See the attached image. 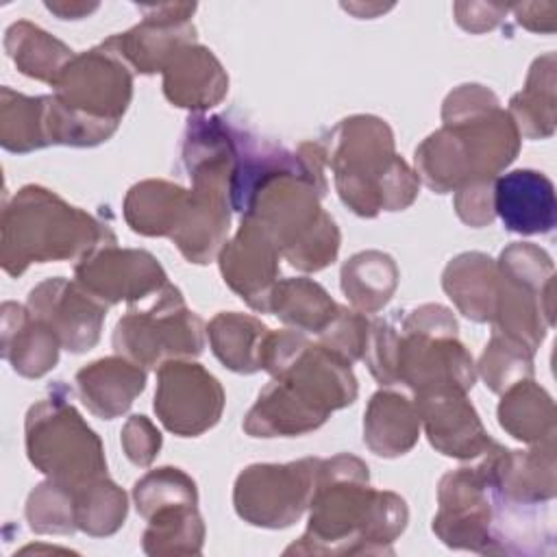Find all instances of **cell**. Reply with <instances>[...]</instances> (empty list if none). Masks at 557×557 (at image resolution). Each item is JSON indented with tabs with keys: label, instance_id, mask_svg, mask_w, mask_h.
I'll return each mask as SVG.
<instances>
[{
	"label": "cell",
	"instance_id": "836d02e7",
	"mask_svg": "<svg viewBox=\"0 0 557 557\" xmlns=\"http://www.w3.org/2000/svg\"><path fill=\"white\" fill-rule=\"evenodd\" d=\"M26 520L35 533H72L78 529L72 490L52 479L39 483L26 500Z\"/></svg>",
	"mask_w": 557,
	"mask_h": 557
},
{
	"label": "cell",
	"instance_id": "4316f807",
	"mask_svg": "<svg viewBox=\"0 0 557 557\" xmlns=\"http://www.w3.org/2000/svg\"><path fill=\"white\" fill-rule=\"evenodd\" d=\"M396 285L398 268L385 252H357L342 265V292L350 305L363 313H376L383 309Z\"/></svg>",
	"mask_w": 557,
	"mask_h": 557
},
{
	"label": "cell",
	"instance_id": "f1b7e54d",
	"mask_svg": "<svg viewBox=\"0 0 557 557\" xmlns=\"http://www.w3.org/2000/svg\"><path fill=\"white\" fill-rule=\"evenodd\" d=\"M0 141L11 152H30L50 146L48 96H24L2 87Z\"/></svg>",
	"mask_w": 557,
	"mask_h": 557
},
{
	"label": "cell",
	"instance_id": "277c9868",
	"mask_svg": "<svg viewBox=\"0 0 557 557\" xmlns=\"http://www.w3.org/2000/svg\"><path fill=\"white\" fill-rule=\"evenodd\" d=\"M115 244L113 231L39 185L22 187L2 211V268L20 276L30 263L83 259Z\"/></svg>",
	"mask_w": 557,
	"mask_h": 557
},
{
	"label": "cell",
	"instance_id": "7a4b0ae2",
	"mask_svg": "<svg viewBox=\"0 0 557 557\" xmlns=\"http://www.w3.org/2000/svg\"><path fill=\"white\" fill-rule=\"evenodd\" d=\"M368 481V466L359 457L342 453L320 459L309 527L285 553H392L407 524V505Z\"/></svg>",
	"mask_w": 557,
	"mask_h": 557
},
{
	"label": "cell",
	"instance_id": "8992f818",
	"mask_svg": "<svg viewBox=\"0 0 557 557\" xmlns=\"http://www.w3.org/2000/svg\"><path fill=\"white\" fill-rule=\"evenodd\" d=\"M26 453L30 463L54 483L76 490L107 476L100 437L67 400V387L57 383L26 413Z\"/></svg>",
	"mask_w": 557,
	"mask_h": 557
},
{
	"label": "cell",
	"instance_id": "d6986e66",
	"mask_svg": "<svg viewBox=\"0 0 557 557\" xmlns=\"http://www.w3.org/2000/svg\"><path fill=\"white\" fill-rule=\"evenodd\" d=\"M57 335L30 311L17 302L2 305V357L11 368L26 376L39 379L59 361Z\"/></svg>",
	"mask_w": 557,
	"mask_h": 557
},
{
	"label": "cell",
	"instance_id": "1f68e13d",
	"mask_svg": "<svg viewBox=\"0 0 557 557\" xmlns=\"http://www.w3.org/2000/svg\"><path fill=\"white\" fill-rule=\"evenodd\" d=\"M479 372L492 392H505L513 383L533 376V350L494 331L481 355Z\"/></svg>",
	"mask_w": 557,
	"mask_h": 557
},
{
	"label": "cell",
	"instance_id": "ffe728a7",
	"mask_svg": "<svg viewBox=\"0 0 557 557\" xmlns=\"http://www.w3.org/2000/svg\"><path fill=\"white\" fill-rule=\"evenodd\" d=\"M442 285L466 318L492 322L498 298V270L494 259L483 252H463L446 265Z\"/></svg>",
	"mask_w": 557,
	"mask_h": 557
},
{
	"label": "cell",
	"instance_id": "d6a6232c",
	"mask_svg": "<svg viewBox=\"0 0 557 557\" xmlns=\"http://www.w3.org/2000/svg\"><path fill=\"white\" fill-rule=\"evenodd\" d=\"M133 498L137 511L148 518L152 511L168 505H196L198 492L191 476L178 468L165 466L144 474L133 487Z\"/></svg>",
	"mask_w": 557,
	"mask_h": 557
},
{
	"label": "cell",
	"instance_id": "e0dca14e",
	"mask_svg": "<svg viewBox=\"0 0 557 557\" xmlns=\"http://www.w3.org/2000/svg\"><path fill=\"white\" fill-rule=\"evenodd\" d=\"M228 89V76L213 52L200 44L178 48L163 67L165 98L183 109L205 111Z\"/></svg>",
	"mask_w": 557,
	"mask_h": 557
},
{
	"label": "cell",
	"instance_id": "5bb4252c",
	"mask_svg": "<svg viewBox=\"0 0 557 557\" xmlns=\"http://www.w3.org/2000/svg\"><path fill=\"white\" fill-rule=\"evenodd\" d=\"M281 252L270 235L250 218L220 250V270L228 287L255 311L268 313V302L278 283Z\"/></svg>",
	"mask_w": 557,
	"mask_h": 557
},
{
	"label": "cell",
	"instance_id": "83f0119b",
	"mask_svg": "<svg viewBox=\"0 0 557 557\" xmlns=\"http://www.w3.org/2000/svg\"><path fill=\"white\" fill-rule=\"evenodd\" d=\"M509 115L520 135L548 137L555 128V54L548 52L531 65L527 87L509 102Z\"/></svg>",
	"mask_w": 557,
	"mask_h": 557
},
{
	"label": "cell",
	"instance_id": "6da1fadb",
	"mask_svg": "<svg viewBox=\"0 0 557 557\" xmlns=\"http://www.w3.org/2000/svg\"><path fill=\"white\" fill-rule=\"evenodd\" d=\"M261 370L272 381L261 389L244 420L252 437L302 435L357 398V379L350 361L324 344L309 342L300 331L268 333Z\"/></svg>",
	"mask_w": 557,
	"mask_h": 557
},
{
	"label": "cell",
	"instance_id": "2e32d148",
	"mask_svg": "<svg viewBox=\"0 0 557 557\" xmlns=\"http://www.w3.org/2000/svg\"><path fill=\"white\" fill-rule=\"evenodd\" d=\"M494 213L505 228L518 235L550 233L557 222L555 187L535 170H513L494 178Z\"/></svg>",
	"mask_w": 557,
	"mask_h": 557
},
{
	"label": "cell",
	"instance_id": "ba28073f",
	"mask_svg": "<svg viewBox=\"0 0 557 557\" xmlns=\"http://www.w3.org/2000/svg\"><path fill=\"white\" fill-rule=\"evenodd\" d=\"M437 498L440 511L433 518V531L446 546L496 553L500 492L485 461L444 474Z\"/></svg>",
	"mask_w": 557,
	"mask_h": 557
},
{
	"label": "cell",
	"instance_id": "9a60e30c",
	"mask_svg": "<svg viewBox=\"0 0 557 557\" xmlns=\"http://www.w3.org/2000/svg\"><path fill=\"white\" fill-rule=\"evenodd\" d=\"M429 442L448 457L470 459L483 455L494 440L483 429L466 392L440 387L416 394L413 400Z\"/></svg>",
	"mask_w": 557,
	"mask_h": 557
},
{
	"label": "cell",
	"instance_id": "9c48e42d",
	"mask_svg": "<svg viewBox=\"0 0 557 557\" xmlns=\"http://www.w3.org/2000/svg\"><path fill=\"white\" fill-rule=\"evenodd\" d=\"M320 459L307 457L292 463H255L235 481L233 503L237 513L268 529L294 524L311 503Z\"/></svg>",
	"mask_w": 557,
	"mask_h": 557
},
{
	"label": "cell",
	"instance_id": "cb8c5ba5",
	"mask_svg": "<svg viewBox=\"0 0 557 557\" xmlns=\"http://www.w3.org/2000/svg\"><path fill=\"white\" fill-rule=\"evenodd\" d=\"M4 48L22 74L50 85L57 83L65 65L76 57L63 41L26 20L7 28Z\"/></svg>",
	"mask_w": 557,
	"mask_h": 557
},
{
	"label": "cell",
	"instance_id": "3957f363",
	"mask_svg": "<svg viewBox=\"0 0 557 557\" xmlns=\"http://www.w3.org/2000/svg\"><path fill=\"white\" fill-rule=\"evenodd\" d=\"M344 205L357 215L409 207L420 187L418 174L394 152L389 126L374 115L342 120L322 146Z\"/></svg>",
	"mask_w": 557,
	"mask_h": 557
},
{
	"label": "cell",
	"instance_id": "d590c367",
	"mask_svg": "<svg viewBox=\"0 0 557 557\" xmlns=\"http://www.w3.org/2000/svg\"><path fill=\"white\" fill-rule=\"evenodd\" d=\"M122 448L135 466H150L161 448V433L146 416H133L122 429Z\"/></svg>",
	"mask_w": 557,
	"mask_h": 557
},
{
	"label": "cell",
	"instance_id": "f546056e",
	"mask_svg": "<svg viewBox=\"0 0 557 557\" xmlns=\"http://www.w3.org/2000/svg\"><path fill=\"white\" fill-rule=\"evenodd\" d=\"M146 520L144 550L148 555L200 553L205 524L196 505H168L152 511Z\"/></svg>",
	"mask_w": 557,
	"mask_h": 557
},
{
	"label": "cell",
	"instance_id": "603a6c76",
	"mask_svg": "<svg viewBox=\"0 0 557 557\" xmlns=\"http://www.w3.org/2000/svg\"><path fill=\"white\" fill-rule=\"evenodd\" d=\"M500 426L516 440L529 444L553 442L555 435V405L553 398L533 383L524 379L505 389L498 405Z\"/></svg>",
	"mask_w": 557,
	"mask_h": 557
},
{
	"label": "cell",
	"instance_id": "74e56055",
	"mask_svg": "<svg viewBox=\"0 0 557 557\" xmlns=\"http://www.w3.org/2000/svg\"><path fill=\"white\" fill-rule=\"evenodd\" d=\"M507 9L509 7H503V4H468V2L455 4L459 26H463L470 33H483L494 28L500 22V17L507 13Z\"/></svg>",
	"mask_w": 557,
	"mask_h": 557
},
{
	"label": "cell",
	"instance_id": "8d00e7d4",
	"mask_svg": "<svg viewBox=\"0 0 557 557\" xmlns=\"http://www.w3.org/2000/svg\"><path fill=\"white\" fill-rule=\"evenodd\" d=\"M494 181H474L457 189L455 209L457 215L470 226H485L494 220V202H492Z\"/></svg>",
	"mask_w": 557,
	"mask_h": 557
},
{
	"label": "cell",
	"instance_id": "e575fe53",
	"mask_svg": "<svg viewBox=\"0 0 557 557\" xmlns=\"http://www.w3.org/2000/svg\"><path fill=\"white\" fill-rule=\"evenodd\" d=\"M370 322L355 309L339 307L335 320L320 333V344L331 348L333 352L342 355L350 363L363 357L368 344Z\"/></svg>",
	"mask_w": 557,
	"mask_h": 557
},
{
	"label": "cell",
	"instance_id": "4fadbf2b",
	"mask_svg": "<svg viewBox=\"0 0 557 557\" xmlns=\"http://www.w3.org/2000/svg\"><path fill=\"white\" fill-rule=\"evenodd\" d=\"M144 20L126 33L107 39L128 67L141 74L163 72L172 54L196 41V28L191 15L196 4H144Z\"/></svg>",
	"mask_w": 557,
	"mask_h": 557
},
{
	"label": "cell",
	"instance_id": "d4e9b609",
	"mask_svg": "<svg viewBox=\"0 0 557 557\" xmlns=\"http://www.w3.org/2000/svg\"><path fill=\"white\" fill-rule=\"evenodd\" d=\"M209 342L213 355L233 372L252 374L261 370V352L270 329L252 315L222 311L209 329Z\"/></svg>",
	"mask_w": 557,
	"mask_h": 557
},
{
	"label": "cell",
	"instance_id": "ac0fdd59",
	"mask_svg": "<svg viewBox=\"0 0 557 557\" xmlns=\"http://www.w3.org/2000/svg\"><path fill=\"white\" fill-rule=\"evenodd\" d=\"M76 385L85 407L102 418L122 416L146 387V372L126 357L98 359L76 372Z\"/></svg>",
	"mask_w": 557,
	"mask_h": 557
},
{
	"label": "cell",
	"instance_id": "44dd1931",
	"mask_svg": "<svg viewBox=\"0 0 557 557\" xmlns=\"http://www.w3.org/2000/svg\"><path fill=\"white\" fill-rule=\"evenodd\" d=\"M420 433L416 405L396 392H376L363 416V442L379 457H398L413 448Z\"/></svg>",
	"mask_w": 557,
	"mask_h": 557
},
{
	"label": "cell",
	"instance_id": "8fae6325",
	"mask_svg": "<svg viewBox=\"0 0 557 557\" xmlns=\"http://www.w3.org/2000/svg\"><path fill=\"white\" fill-rule=\"evenodd\" d=\"M74 274L76 283L107 307L120 300H141L168 285L163 268L150 252L117 248L115 244L83 257L76 263Z\"/></svg>",
	"mask_w": 557,
	"mask_h": 557
},
{
	"label": "cell",
	"instance_id": "484cf974",
	"mask_svg": "<svg viewBox=\"0 0 557 557\" xmlns=\"http://www.w3.org/2000/svg\"><path fill=\"white\" fill-rule=\"evenodd\" d=\"M339 305L322 285L309 278H283L274 285L268 313H274L296 331L322 333L337 315Z\"/></svg>",
	"mask_w": 557,
	"mask_h": 557
},
{
	"label": "cell",
	"instance_id": "5b68a950",
	"mask_svg": "<svg viewBox=\"0 0 557 557\" xmlns=\"http://www.w3.org/2000/svg\"><path fill=\"white\" fill-rule=\"evenodd\" d=\"M52 87L61 144L96 146L115 133L131 102L133 76L128 63L102 41L76 54Z\"/></svg>",
	"mask_w": 557,
	"mask_h": 557
},
{
	"label": "cell",
	"instance_id": "52a82bcc",
	"mask_svg": "<svg viewBox=\"0 0 557 557\" xmlns=\"http://www.w3.org/2000/svg\"><path fill=\"white\" fill-rule=\"evenodd\" d=\"M205 346V322L187 309L174 285L157 292L146 311H128L113 331V348L141 368L196 357Z\"/></svg>",
	"mask_w": 557,
	"mask_h": 557
},
{
	"label": "cell",
	"instance_id": "7c38bea8",
	"mask_svg": "<svg viewBox=\"0 0 557 557\" xmlns=\"http://www.w3.org/2000/svg\"><path fill=\"white\" fill-rule=\"evenodd\" d=\"M26 309L44 322L70 352H85L100 339L107 305L89 296L76 281L46 278L30 289Z\"/></svg>",
	"mask_w": 557,
	"mask_h": 557
},
{
	"label": "cell",
	"instance_id": "f35d334b",
	"mask_svg": "<svg viewBox=\"0 0 557 557\" xmlns=\"http://www.w3.org/2000/svg\"><path fill=\"white\" fill-rule=\"evenodd\" d=\"M46 9L57 13L61 20H81L98 9V4H85V2H46Z\"/></svg>",
	"mask_w": 557,
	"mask_h": 557
},
{
	"label": "cell",
	"instance_id": "4dcf8cb0",
	"mask_svg": "<svg viewBox=\"0 0 557 557\" xmlns=\"http://www.w3.org/2000/svg\"><path fill=\"white\" fill-rule=\"evenodd\" d=\"M74 507H76V527L94 537L115 533L126 518V494L109 479L98 476L76 490Z\"/></svg>",
	"mask_w": 557,
	"mask_h": 557
},
{
	"label": "cell",
	"instance_id": "7402d4cb",
	"mask_svg": "<svg viewBox=\"0 0 557 557\" xmlns=\"http://www.w3.org/2000/svg\"><path fill=\"white\" fill-rule=\"evenodd\" d=\"M191 189H183L168 181H144L128 189L124 200V218L135 233L141 235H168L170 239L178 231Z\"/></svg>",
	"mask_w": 557,
	"mask_h": 557
},
{
	"label": "cell",
	"instance_id": "30bf717a",
	"mask_svg": "<svg viewBox=\"0 0 557 557\" xmlns=\"http://www.w3.org/2000/svg\"><path fill=\"white\" fill-rule=\"evenodd\" d=\"M222 409V385L200 363L172 359L159 366L154 411L168 431L200 435L220 420Z\"/></svg>",
	"mask_w": 557,
	"mask_h": 557
}]
</instances>
